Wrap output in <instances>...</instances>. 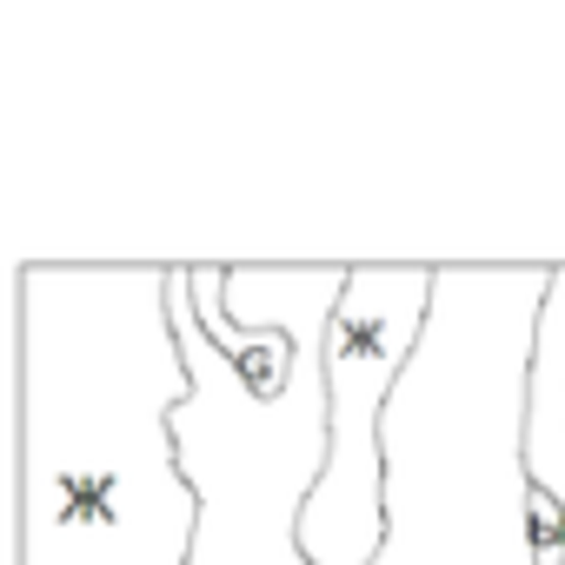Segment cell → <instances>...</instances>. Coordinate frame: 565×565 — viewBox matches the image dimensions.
<instances>
[{
  "instance_id": "cell-2",
  "label": "cell",
  "mask_w": 565,
  "mask_h": 565,
  "mask_svg": "<svg viewBox=\"0 0 565 565\" xmlns=\"http://www.w3.org/2000/svg\"><path fill=\"white\" fill-rule=\"evenodd\" d=\"M180 266L14 273V565H193Z\"/></svg>"
},
{
  "instance_id": "cell-3",
  "label": "cell",
  "mask_w": 565,
  "mask_h": 565,
  "mask_svg": "<svg viewBox=\"0 0 565 565\" xmlns=\"http://www.w3.org/2000/svg\"><path fill=\"white\" fill-rule=\"evenodd\" d=\"M439 266H353L327 327V466L300 505L307 565H380L386 413L426 340Z\"/></svg>"
},
{
  "instance_id": "cell-4",
  "label": "cell",
  "mask_w": 565,
  "mask_h": 565,
  "mask_svg": "<svg viewBox=\"0 0 565 565\" xmlns=\"http://www.w3.org/2000/svg\"><path fill=\"white\" fill-rule=\"evenodd\" d=\"M525 479L565 505V266H552V294L532 340V399H525Z\"/></svg>"
},
{
  "instance_id": "cell-1",
  "label": "cell",
  "mask_w": 565,
  "mask_h": 565,
  "mask_svg": "<svg viewBox=\"0 0 565 565\" xmlns=\"http://www.w3.org/2000/svg\"><path fill=\"white\" fill-rule=\"evenodd\" d=\"M353 266H233L226 313L294 333L300 366L253 399L206 340L186 266L173 320L193 366L180 466L200 486L193 565H307L300 505L327 466V327ZM552 266H439L426 340L386 413V552L380 565H539L525 532V399Z\"/></svg>"
}]
</instances>
